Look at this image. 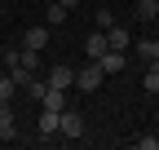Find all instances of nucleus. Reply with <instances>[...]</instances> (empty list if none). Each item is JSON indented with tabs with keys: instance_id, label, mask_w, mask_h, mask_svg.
<instances>
[{
	"instance_id": "1",
	"label": "nucleus",
	"mask_w": 159,
	"mask_h": 150,
	"mask_svg": "<svg viewBox=\"0 0 159 150\" xmlns=\"http://www.w3.org/2000/svg\"><path fill=\"white\" fill-rule=\"evenodd\" d=\"M102 80H106V71L97 66V62H89V66H80V71H75L80 93H97V88H102Z\"/></svg>"
},
{
	"instance_id": "10",
	"label": "nucleus",
	"mask_w": 159,
	"mask_h": 150,
	"mask_svg": "<svg viewBox=\"0 0 159 150\" xmlns=\"http://www.w3.org/2000/svg\"><path fill=\"white\" fill-rule=\"evenodd\" d=\"M159 18V0H137V22H155Z\"/></svg>"
},
{
	"instance_id": "9",
	"label": "nucleus",
	"mask_w": 159,
	"mask_h": 150,
	"mask_svg": "<svg viewBox=\"0 0 159 150\" xmlns=\"http://www.w3.org/2000/svg\"><path fill=\"white\" fill-rule=\"evenodd\" d=\"M0 137H18V119H13L9 102H0Z\"/></svg>"
},
{
	"instance_id": "21",
	"label": "nucleus",
	"mask_w": 159,
	"mask_h": 150,
	"mask_svg": "<svg viewBox=\"0 0 159 150\" xmlns=\"http://www.w3.org/2000/svg\"><path fill=\"white\" fill-rule=\"evenodd\" d=\"M44 5H49V0H44Z\"/></svg>"
},
{
	"instance_id": "20",
	"label": "nucleus",
	"mask_w": 159,
	"mask_h": 150,
	"mask_svg": "<svg viewBox=\"0 0 159 150\" xmlns=\"http://www.w3.org/2000/svg\"><path fill=\"white\" fill-rule=\"evenodd\" d=\"M62 5H66V9H75V5H80V0H62Z\"/></svg>"
},
{
	"instance_id": "11",
	"label": "nucleus",
	"mask_w": 159,
	"mask_h": 150,
	"mask_svg": "<svg viewBox=\"0 0 159 150\" xmlns=\"http://www.w3.org/2000/svg\"><path fill=\"white\" fill-rule=\"evenodd\" d=\"M44 44H49V31H44V27H31V31H27V44H22V49H40V53H44Z\"/></svg>"
},
{
	"instance_id": "5",
	"label": "nucleus",
	"mask_w": 159,
	"mask_h": 150,
	"mask_svg": "<svg viewBox=\"0 0 159 150\" xmlns=\"http://www.w3.org/2000/svg\"><path fill=\"white\" fill-rule=\"evenodd\" d=\"M40 106H44V110H66V88H44V93H40Z\"/></svg>"
},
{
	"instance_id": "22",
	"label": "nucleus",
	"mask_w": 159,
	"mask_h": 150,
	"mask_svg": "<svg viewBox=\"0 0 159 150\" xmlns=\"http://www.w3.org/2000/svg\"><path fill=\"white\" fill-rule=\"evenodd\" d=\"M155 66H159V62H155Z\"/></svg>"
},
{
	"instance_id": "3",
	"label": "nucleus",
	"mask_w": 159,
	"mask_h": 150,
	"mask_svg": "<svg viewBox=\"0 0 159 150\" xmlns=\"http://www.w3.org/2000/svg\"><path fill=\"white\" fill-rule=\"evenodd\" d=\"M57 128H62V137H84V119H80L75 110H62V115H57Z\"/></svg>"
},
{
	"instance_id": "16",
	"label": "nucleus",
	"mask_w": 159,
	"mask_h": 150,
	"mask_svg": "<svg viewBox=\"0 0 159 150\" xmlns=\"http://www.w3.org/2000/svg\"><path fill=\"white\" fill-rule=\"evenodd\" d=\"M18 93V84H13V75H0V102H9Z\"/></svg>"
},
{
	"instance_id": "18",
	"label": "nucleus",
	"mask_w": 159,
	"mask_h": 150,
	"mask_svg": "<svg viewBox=\"0 0 159 150\" xmlns=\"http://www.w3.org/2000/svg\"><path fill=\"white\" fill-rule=\"evenodd\" d=\"M22 66H31V71H40V49H22Z\"/></svg>"
},
{
	"instance_id": "12",
	"label": "nucleus",
	"mask_w": 159,
	"mask_h": 150,
	"mask_svg": "<svg viewBox=\"0 0 159 150\" xmlns=\"http://www.w3.org/2000/svg\"><path fill=\"white\" fill-rule=\"evenodd\" d=\"M106 40H111V49H124V53H128L133 35H128V31H119V27H106Z\"/></svg>"
},
{
	"instance_id": "14",
	"label": "nucleus",
	"mask_w": 159,
	"mask_h": 150,
	"mask_svg": "<svg viewBox=\"0 0 159 150\" xmlns=\"http://www.w3.org/2000/svg\"><path fill=\"white\" fill-rule=\"evenodd\" d=\"M9 75H13V84H18V88H27V84L35 80V71H31V66H22V62H18V66H9Z\"/></svg>"
},
{
	"instance_id": "4",
	"label": "nucleus",
	"mask_w": 159,
	"mask_h": 150,
	"mask_svg": "<svg viewBox=\"0 0 159 150\" xmlns=\"http://www.w3.org/2000/svg\"><path fill=\"white\" fill-rule=\"evenodd\" d=\"M44 80H49L53 88H71V84H75V66H66V62H62V66H49Z\"/></svg>"
},
{
	"instance_id": "7",
	"label": "nucleus",
	"mask_w": 159,
	"mask_h": 150,
	"mask_svg": "<svg viewBox=\"0 0 159 150\" xmlns=\"http://www.w3.org/2000/svg\"><path fill=\"white\" fill-rule=\"evenodd\" d=\"M57 115H62V110H40V137H62Z\"/></svg>"
},
{
	"instance_id": "6",
	"label": "nucleus",
	"mask_w": 159,
	"mask_h": 150,
	"mask_svg": "<svg viewBox=\"0 0 159 150\" xmlns=\"http://www.w3.org/2000/svg\"><path fill=\"white\" fill-rule=\"evenodd\" d=\"M84 49H89V62H97V58H102V53L111 49V40H106V31H93L89 40H84Z\"/></svg>"
},
{
	"instance_id": "13",
	"label": "nucleus",
	"mask_w": 159,
	"mask_h": 150,
	"mask_svg": "<svg viewBox=\"0 0 159 150\" xmlns=\"http://www.w3.org/2000/svg\"><path fill=\"white\" fill-rule=\"evenodd\" d=\"M142 88L150 93V97H159V66H155V62H150V66H146V75H142Z\"/></svg>"
},
{
	"instance_id": "2",
	"label": "nucleus",
	"mask_w": 159,
	"mask_h": 150,
	"mask_svg": "<svg viewBox=\"0 0 159 150\" xmlns=\"http://www.w3.org/2000/svg\"><path fill=\"white\" fill-rule=\"evenodd\" d=\"M97 66H102L106 75H119V71L128 66V53H124V49H106L102 58H97Z\"/></svg>"
},
{
	"instance_id": "15",
	"label": "nucleus",
	"mask_w": 159,
	"mask_h": 150,
	"mask_svg": "<svg viewBox=\"0 0 159 150\" xmlns=\"http://www.w3.org/2000/svg\"><path fill=\"white\" fill-rule=\"evenodd\" d=\"M137 53H142L146 62H159V40H150V35H146V40H137Z\"/></svg>"
},
{
	"instance_id": "17",
	"label": "nucleus",
	"mask_w": 159,
	"mask_h": 150,
	"mask_svg": "<svg viewBox=\"0 0 159 150\" xmlns=\"http://www.w3.org/2000/svg\"><path fill=\"white\" fill-rule=\"evenodd\" d=\"M93 18H97V27H102V31H106V27H115V13H111V9H106V5H102V9H97V13H93Z\"/></svg>"
},
{
	"instance_id": "8",
	"label": "nucleus",
	"mask_w": 159,
	"mask_h": 150,
	"mask_svg": "<svg viewBox=\"0 0 159 150\" xmlns=\"http://www.w3.org/2000/svg\"><path fill=\"white\" fill-rule=\"evenodd\" d=\"M66 13H71V9L62 5V0H49V5H44V22H49V27H62Z\"/></svg>"
},
{
	"instance_id": "19",
	"label": "nucleus",
	"mask_w": 159,
	"mask_h": 150,
	"mask_svg": "<svg viewBox=\"0 0 159 150\" xmlns=\"http://www.w3.org/2000/svg\"><path fill=\"white\" fill-rule=\"evenodd\" d=\"M137 150H159V137H137Z\"/></svg>"
}]
</instances>
